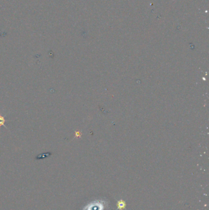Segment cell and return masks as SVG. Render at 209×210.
Wrapping results in <instances>:
<instances>
[{
    "label": "cell",
    "mask_w": 209,
    "mask_h": 210,
    "mask_svg": "<svg viewBox=\"0 0 209 210\" xmlns=\"http://www.w3.org/2000/svg\"><path fill=\"white\" fill-rule=\"evenodd\" d=\"M82 210H109V202L104 198L95 199L85 206Z\"/></svg>",
    "instance_id": "obj_1"
},
{
    "label": "cell",
    "mask_w": 209,
    "mask_h": 210,
    "mask_svg": "<svg viewBox=\"0 0 209 210\" xmlns=\"http://www.w3.org/2000/svg\"><path fill=\"white\" fill-rule=\"evenodd\" d=\"M125 202L123 200H118L117 202V210H123L126 208Z\"/></svg>",
    "instance_id": "obj_2"
},
{
    "label": "cell",
    "mask_w": 209,
    "mask_h": 210,
    "mask_svg": "<svg viewBox=\"0 0 209 210\" xmlns=\"http://www.w3.org/2000/svg\"><path fill=\"white\" fill-rule=\"evenodd\" d=\"M5 122H6L5 118L3 116H2L1 115H0V127L1 126H4Z\"/></svg>",
    "instance_id": "obj_3"
}]
</instances>
